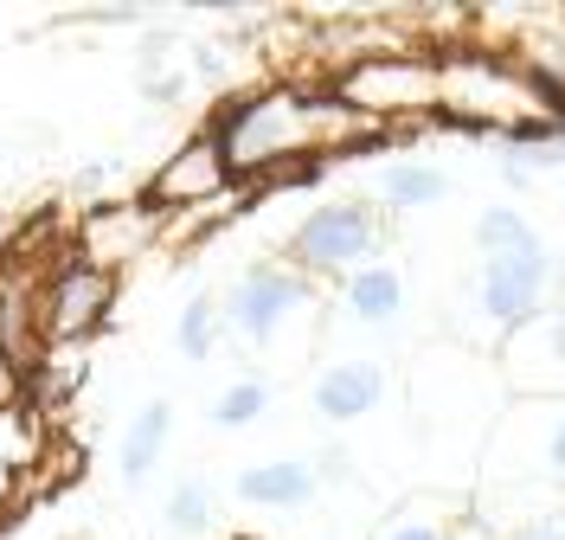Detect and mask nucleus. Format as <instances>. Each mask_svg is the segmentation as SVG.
<instances>
[{
    "mask_svg": "<svg viewBox=\"0 0 565 540\" xmlns=\"http://www.w3.org/2000/svg\"><path fill=\"white\" fill-rule=\"evenodd\" d=\"M450 193V174L437 168V161H386V168H373V207H386V213H418V207H437Z\"/></svg>",
    "mask_w": 565,
    "mask_h": 540,
    "instance_id": "nucleus-15",
    "label": "nucleus"
},
{
    "mask_svg": "<svg viewBox=\"0 0 565 540\" xmlns=\"http://www.w3.org/2000/svg\"><path fill=\"white\" fill-rule=\"evenodd\" d=\"M212 136L232 161V180L250 187H309V180L328 174L334 148H360L373 136V123L348 109L341 97H309V91H289V84H270L257 97H238L212 123Z\"/></svg>",
    "mask_w": 565,
    "mask_h": 540,
    "instance_id": "nucleus-1",
    "label": "nucleus"
},
{
    "mask_svg": "<svg viewBox=\"0 0 565 540\" xmlns=\"http://www.w3.org/2000/svg\"><path fill=\"white\" fill-rule=\"evenodd\" d=\"M334 303H341L348 322H360V328H392V322H405L412 289H405V271H398L392 257H373V264H360L353 277H341V296H334Z\"/></svg>",
    "mask_w": 565,
    "mask_h": 540,
    "instance_id": "nucleus-12",
    "label": "nucleus"
},
{
    "mask_svg": "<svg viewBox=\"0 0 565 540\" xmlns=\"http://www.w3.org/2000/svg\"><path fill=\"white\" fill-rule=\"evenodd\" d=\"M559 284H565V252H559Z\"/></svg>",
    "mask_w": 565,
    "mask_h": 540,
    "instance_id": "nucleus-26",
    "label": "nucleus"
},
{
    "mask_svg": "<svg viewBox=\"0 0 565 540\" xmlns=\"http://www.w3.org/2000/svg\"><path fill=\"white\" fill-rule=\"evenodd\" d=\"M334 97L360 109L366 123L444 116V65H430V59H366V65L334 77Z\"/></svg>",
    "mask_w": 565,
    "mask_h": 540,
    "instance_id": "nucleus-5",
    "label": "nucleus"
},
{
    "mask_svg": "<svg viewBox=\"0 0 565 540\" xmlns=\"http://www.w3.org/2000/svg\"><path fill=\"white\" fill-rule=\"evenodd\" d=\"M469 515V502L457 496H437V489H412L366 528V540H450L457 521Z\"/></svg>",
    "mask_w": 565,
    "mask_h": 540,
    "instance_id": "nucleus-13",
    "label": "nucleus"
},
{
    "mask_svg": "<svg viewBox=\"0 0 565 540\" xmlns=\"http://www.w3.org/2000/svg\"><path fill=\"white\" fill-rule=\"evenodd\" d=\"M316 540H366V534H341V528H321Z\"/></svg>",
    "mask_w": 565,
    "mask_h": 540,
    "instance_id": "nucleus-25",
    "label": "nucleus"
},
{
    "mask_svg": "<svg viewBox=\"0 0 565 540\" xmlns=\"http://www.w3.org/2000/svg\"><path fill=\"white\" fill-rule=\"evenodd\" d=\"M232 187H238V180H232V161H225L218 136L200 129V136H186V142L154 168V180H148L141 200H148L154 213H161V207H218Z\"/></svg>",
    "mask_w": 565,
    "mask_h": 540,
    "instance_id": "nucleus-7",
    "label": "nucleus"
},
{
    "mask_svg": "<svg viewBox=\"0 0 565 540\" xmlns=\"http://www.w3.org/2000/svg\"><path fill=\"white\" fill-rule=\"evenodd\" d=\"M309 464H316L321 489H328V483H334V489H341V483H360V469H353V457L341 451V444H321V451L309 457Z\"/></svg>",
    "mask_w": 565,
    "mask_h": 540,
    "instance_id": "nucleus-22",
    "label": "nucleus"
},
{
    "mask_svg": "<svg viewBox=\"0 0 565 540\" xmlns=\"http://www.w3.org/2000/svg\"><path fill=\"white\" fill-rule=\"evenodd\" d=\"M109 180H122V161H116V155H104V161H90V168L77 174V193L90 200V193H104Z\"/></svg>",
    "mask_w": 565,
    "mask_h": 540,
    "instance_id": "nucleus-23",
    "label": "nucleus"
},
{
    "mask_svg": "<svg viewBox=\"0 0 565 540\" xmlns=\"http://www.w3.org/2000/svg\"><path fill=\"white\" fill-rule=\"evenodd\" d=\"M469 239H476V252L482 257H501V252H540L546 239L533 232V219L521 207H482L476 225H469Z\"/></svg>",
    "mask_w": 565,
    "mask_h": 540,
    "instance_id": "nucleus-18",
    "label": "nucleus"
},
{
    "mask_svg": "<svg viewBox=\"0 0 565 540\" xmlns=\"http://www.w3.org/2000/svg\"><path fill=\"white\" fill-rule=\"evenodd\" d=\"M494 367H501V380L521 399H540V393L559 399L565 393V303H553L546 316H533L527 328H514L494 348Z\"/></svg>",
    "mask_w": 565,
    "mask_h": 540,
    "instance_id": "nucleus-8",
    "label": "nucleus"
},
{
    "mask_svg": "<svg viewBox=\"0 0 565 540\" xmlns=\"http://www.w3.org/2000/svg\"><path fill=\"white\" fill-rule=\"evenodd\" d=\"M277 405V387L270 380H257V373H238L232 387H218L206 405V425L212 432H250V425H264V412Z\"/></svg>",
    "mask_w": 565,
    "mask_h": 540,
    "instance_id": "nucleus-16",
    "label": "nucleus"
},
{
    "mask_svg": "<svg viewBox=\"0 0 565 540\" xmlns=\"http://www.w3.org/2000/svg\"><path fill=\"white\" fill-rule=\"evenodd\" d=\"M386 239H392L386 207H373L360 193H341V200H321L316 213L296 219V232L282 239V264H296L309 284H328V277L341 284L360 264L386 257Z\"/></svg>",
    "mask_w": 565,
    "mask_h": 540,
    "instance_id": "nucleus-2",
    "label": "nucleus"
},
{
    "mask_svg": "<svg viewBox=\"0 0 565 540\" xmlns=\"http://www.w3.org/2000/svg\"><path fill=\"white\" fill-rule=\"evenodd\" d=\"M316 309V284L296 264H250L238 284L225 289V335H238L245 348H277L289 322H302Z\"/></svg>",
    "mask_w": 565,
    "mask_h": 540,
    "instance_id": "nucleus-4",
    "label": "nucleus"
},
{
    "mask_svg": "<svg viewBox=\"0 0 565 540\" xmlns=\"http://www.w3.org/2000/svg\"><path fill=\"white\" fill-rule=\"evenodd\" d=\"M168 437H174V399H148L136 419L122 425V444H116V476L141 489V476L168 457Z\"/></svg>",
    "mask_w": 565,
    "mask_h": 540,
    "instance_id": "nucleus-14",
    "label": "nucleus"
},
{
    "mask_svg": "<svg viewBox=\"0 0 565 540\" xmlns=\"http://www.w3.org/2000/svg\"><path fill=\"white\" fill-rule=\"evenodd\" d=\"M501 540H565V508H533L521 521H508Z\"/></svg>",
    "mask_w": 565,
    "mask_h": 540,
    "instance_id": "nucleus-21",
    "label": "nucleus"
},
{
    "mask_svg": "<svg viewBox=\"0 0 565 540\" xmlns=\"http://www.w3.org/2000/svg\"><path fill=\"white\" fill-rule=\"evenodd\" d=\"M161 528L168 534H206V528H218V489H212L200 469L174 476V489L161 502Z\"/></svg>",
    "mask_w": 565,
    "mask_h": 540,
    "instance_id": "nucleus-17",
    "label": "nucleus"
},
{
    "mask_svg": "<svg viewBox=\"0 0 565 540\" xmlns=\"http://www.w3.org/2000/svg\"><path fill=\"white\" fill-rule=\"evenodd\" d=\"M553 284H559V257L546 252H501V257H476V316L489 322L494 348L527 328L533 316L553 309Z\"/></svg>",
    "mask_w": 565,
    "mask_h": 540,
    "instance_id": "nucleus-3",
    "label": "nucleus"
},
{
    "mask_svg": "<svg viewBox=\"0 0 565 540\" xmlns=\"http://www.w3.org/2000/svg\"><path fill=\"white\" fill-rule=\"evenodd\" d=\"M540 469L565 483V405L559 399H540Z\"/></svg>",
    "mask_w": 565,
    "mask_h": 540,
    "instance_id": "nucleus-20",
    "label": "nucleus"
},
{
    "mask_svg": "<svg viewBox=\"0 0 565 540\" xmlns=\"http://www.w3.org/2000/svg\"><path fill=\"white\" fill-rule=\"evenodd\" d=\"M450 540H501V528H489V521H482V515L469 508V515L457 521V534H450Z\"/></svg>",
    "mask_w": 565,
    "mask_h": 540,
    "instance_id": "nucleus-24",
    "label": "nucleus"
},
{
    "mask_svg": "<svg viewBox=\"0 0 565 540\" xmlns=\"http://www.w3.org/2000/svg\"><path fill=\"white\" fill-rule=\"evenodd\" d=\"M161 239V213L148 207V200H116V207H97V213L84 219V232H77V245H84V264L90 271H122L136 252H148Z\"/></svg>",
    "mask_w": 565,
    "mask_h": 540,
    "instance_id": "nucleus-10",
    "label": "nucleus"
},
{
    "mask_svg": "<svg viewBox=\"0 0 565 540\" xmlns=\"http://www.w3.org/2000/svg\"><path fill=\"white\" fill-rule=\"evenodd\" d=\"M109 309H116V277L109 271H90L84 257L52 277L45 289V309H39V335L52 341V348H71V341H84V335H97L109 322Z\"/></svg>",
    "mask_w": 565,
    "mask_h": 540,
    "instance_id": "nucleus-9",
    "label": "nucleus"
},
{
    "mask_svg": "<svg viewBox=\"0 0 565 540\" xmlns=\"http://www.w3.org/2000/svg\"><path fill=\"white\" fill-rule=\"evenodd\" d=\"M559 405H565V393H559Z\"/></svg>",
    "mask_w": 565,
    "mask_h": 540,
    "instance_id": "nucleus-27",
    "label": "nucleus"
},
{
    "mask_svg": "<svg viewBox=\"0 0 565 540\" xmlns=\"http://www.w3.org/2000/svg\"><path fill=\"white\" fill-rule=\"evenodd\" d=\"M232 496L245 508H309L321 496V476L309 457H264L232 476Z\"/></svg>",
    "mask_w": 565,
    "mask_h": 540,
    "instance_id": "nucleus-11",
    "label": "nucleus"
},
{
    "mask_svg": "<svg viewBox=\"0 0 565 540\" xmlns=\"http://www.w3.org/2000/svg\"><path fill=\"white\" fill-rule=\"evenodd\" d=\"M386 393H392V367L380 354H334L309 373V412L328 432L373 419L386 405Z\"/></svg>",
    "mask_w": 565,
    "mask_h": 540,
    "instance_id": "nucleus-6",
    "label": "nucleus"
},
{
    "mask_svg": "<svg viewBox=\"0 0 565 540\" xmlns=\"http://www.w3.org/2000/svg\"><path fill=\"white\" fill-rule=\"evenodd\" d=\"M218 335H225V296L218 289H193L186 309H180V322H174V348L186 360H206L218 348Z\"/></svg>",
    "mask_w": 565,
    "mask_h": 540,
    "instance_id": "nucleus-19",
    "label": "nucleus"
}]
</instances>
